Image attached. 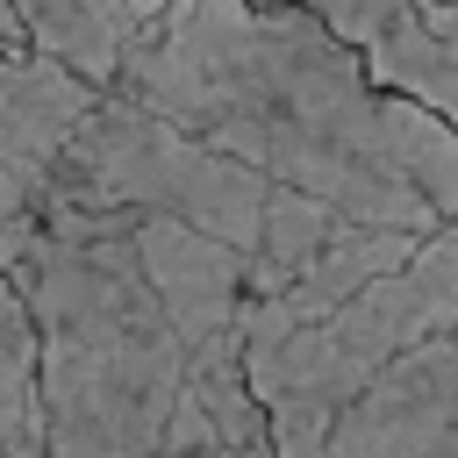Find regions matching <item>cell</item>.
Wrapping results in <instances>:
<instances>
[{"label":"cell","mask_w":458,"mask_h":458,"mask_svg":"<svg viewBox=\"0 0 458 458\" xmlns=\"http://www.w3.org/2000/svg\"><path fill=\"white\" fill-rule=\"evenodd\" d=\"M150 7L157 0H14V21H21L36 57L64 64L86 86H107Z\"/></svg>","instance_id":"8"},{"label":"cell","mask_w":458,"mask_h":458,"mask_svg":"<svg viewBox=\"0 0 458 458\" xmlns=\"http://www.w3.org/2000/svg\"><path fill=\"white\" fill-rule=\"evenodd\" d=\"M0 458H43V401H36V336L0 279Z\"/></svg>","instance_id":"9"},{"label":"cell","mask_w":458,"mask_h":458,"mask_svg":"<svg viewBox=\"0 0 458 458\" xmlns=\"http://www.w3.org/2000/svg\"><path fill=\"white\" fill-rule=\"evenodd\" d=\"M458 329V222L429 229L394 272L365 279L315 322L250 344L243 351V386L265 422L272 458H315L329 422L415 344Z\"/></svg>","instance_id":"4"},{"label":"cell","mask_w":458,"mask_h":458,"mask_svg":"<svg viewBox=\"0 0 458 458\" xmlns=\"http://www.w3.org/2000/svg\"><path fill=\"white\" fill-rule=\"evenodd\" d=\"M272 7H301L308 21H322L372 72V86L444 122L458 114V7L437 0H272Z\"/></svg>","instance_id":"5"},{"label":"cell","mask_w":458,"mask_h":458,"mask_svg":"<svg viewBox=\"0 0 458 458\" xmlns=\"http://www.w3.org/2000/svg\"><path fill=\"white\" fill-rule=\"evenodd\" d=\"M437 7H458V0H437Z\"/></svg>","instance_id":"11"},{"label":"cell","mask_w":458,"mask_h":458,"mask_svg":"<svg viewBox=\"0 0 458 458\" xmlns=\"http://www.w3.org/2000/svg\"><path fill=\"white\" fill-rule=\"evenodd\" d=\"M157 458H272V451H243V444H236V437H229V429L208 415V401H200V408L179 422V437H172Z\"/></svg>","instance_id":"10"},{"label":"cell","mask_w":458,"mask_h":458,"mask_svg":"<svg viewBox=\"0 0 458 458\" xmlns=\"http://www.w3.org/2000/svg\"><path fill=\"white\" fill-rule=\"evenodd\" d=\"M315 458H458V329L394 358L329 422Z\"/></svg>","instance_id":"6"},{"label":"cell","mask_w":458,"mask_h":458,"mask_svg":"<svg viewBox=\"0 0 458 458\" xmlns=\"http://www.w3.org/2000/svg\"><path fill=\"white\" fill-rule=\"evenodd\" d=\"M43 208H122V215H165L186 222L215 243H229L243 258V272H286L308 250H322L336 229H351L344 215L265 186L258 172L215 157L208 143L179 136L172 122L143 114L122 93H93L86 122L72 129L64 157L50 165Z\"/></svg>","instance_id":"3"},{"label":"cell","mask_w":458,"mask_h":458,"mask_svg":"<svg viewBox=\"0 0 458 458\" xmlns=\"http://www.w3.org/2000/svg\"><path fill=\"white\" fill-rule=\"evenodd\" d=\"M107 93L344 222L401 236L458 222V129L372 86L301 7L157 0Z\"/></svg>","instance_id":"1"},{"label":"cell","mask_w":458,"mask_h":458,"mask_svg":"<svg viewBox=\"0 0 458 458\" xmlns=\"http://www.w3.org/2000/svg\"><path fill=\"white\" fill-rule=\"evenodd\" d=\"M0 279L36 336L43 458H157L200 408L179 329L129 250L122 208L0 222Z\"/></svg>","instance_id":"2"},{"label":"cell","mask_w":458,"mask_h":458,"mask_svg":"<svg viewBox=\"0 0 458 458\" xmlns=\"http://www.w3.org/2000/svg\"><path fill=\"white\" fill-rule=\"evenodd\" d=\"M93 93H107V86H86L64 64L36 57V50L0 57V222L43 208L50 165L64 157V143L86 122Z\"/></svg>","instance_id":"7"}]
</instances>
